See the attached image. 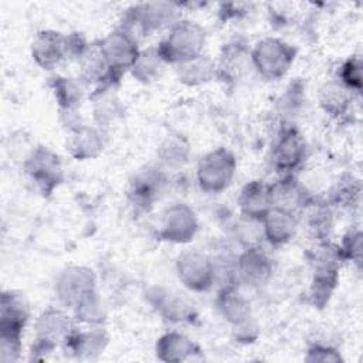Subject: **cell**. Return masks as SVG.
Listing matches in <instances>:
<instances>
[{
    "mask_svg": "<svg viewBox=\"0 0 363 363\" xmlns=\"http://www.w3.org/2000/svg\"><path fill=\"white\" fill-rule=\"evenodd\" d=\"M292 227H294L292 219L284 210H274L270 213V221L267 224V230L271 240H275V241L287 240L292 231Z\"/></svg>",
    "mask_w": 363,
    "mask_h": 363,
    "instance_id": "6da1fadb",
    "label": "cell"
},
{
    "mask_svg": "<svg viewBox=\"0 0 363 363\" xmlns=\"http://www.w3.org/2000/svg\"><path fill=\"white\" fill-rule=\"evenodd\" d=\"M270 196L263 185H252L245 191L243 206L250 214H257L268 205Z\"/></svg>",
    "mask_w": 363,
    "mask_h": 363,
    "instance_id": "7a4b0ae2",
    "label": "cell"
},
{
    "mask_svg": "<svg viewBox=\"0 0 363 363\" xmlns=\"http://www.w3.org/2000/svg\"><path fill=\"white\" fill-rule=\"evenodd\" d=\"M301 152H302V146L299 144V138L295 135V132H291L282 139L278 148L277 160L285 167L292 166L296 160H299Z\"/></svg>",
    "mask_w": 363,
    "mask_h": 363,
    "instance_id": "3957f363",
    "label": "cell"
}]
</instances>
